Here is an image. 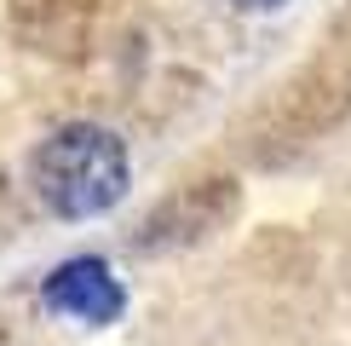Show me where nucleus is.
<instances>
[{
	"instance_id": "nucleus-1",
	"label": "nucleus",
	"mask_w": 351,
	"mask_h": 346,
	"mask_svg": "<svg viewBox=\"0 0 351 346\" xmlns=\"http://www.w3.org/2000/svg\"><path fill=\"white\" fill-rule=\"evenodd\" d=\"M35 191L64 220H93L127 196V150L110 127H58L35 150Z\"/></svg>"
},
{
	"instance_id": "nucleus-3",
	"label": "nucleus",
	"mask_w": 351,
	"mask_h": 346,
	"mask_svg": "<svg viewBox=\"0 0 351 346\" xmlns=\"http://www.w3.org/2000/svg\"><path fill=\"white\" fill-rule=\"evenodd\" d=\"M230 6H242V12H271V6H282V0H230Z\"/></svg>"
},
{
	"instance_id": "nucleus-2",
	"label": "nucleus",
	"mask_w": 351,
	"mask_h": 346,
	"mask_svg": "<svg viewBox=\"0 0 351 346\" xmlns=\"http://www.w3.org/2000/svg\"><path fill=\"white\" fill-rule=\"evenodd\" d=\"M40 300L52 312L75 317V323H115L127 306L121 283H115V271L104 260H69V266H58L47 277V288H40Z\"/></svg>"
}]
</instances>
